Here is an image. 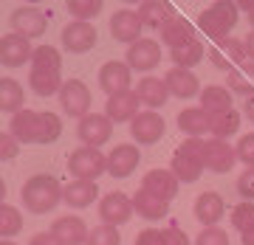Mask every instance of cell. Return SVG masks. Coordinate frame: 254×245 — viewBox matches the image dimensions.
<instances>
[{
  "label": "cell",
  "mask_w": 254,
  "mask_h": 245,
  "mask_svg": "<svg viewBox=\"0 0 254 245\" xmlns=\"http://www.w3.org/2000/svg\"><path fill=\"white\" fill-rule=\"evenodd\" d=\"M226 85H229V91L232 93H240V96H246V99H252L254 96V82L249 79L243 71H232L229 73V79H226Z\"/></svg>",
  "instance_id": "cell-39"
},
{
  "label": "cell",
  "mask_w": 254,
  "mask_h": 245,
  "mask_svg": "<svg viewBox=\"0 0 254 245\" xmlns=\"http://www.w3.org/2000/svg\"><path fill=\"white\" fill-rule=\"evenodd\" d=\"M133 209H136V214L141 220H150V223H155V220H161L170 214V203L161 197H155L153 192L147 189H138L136 195H133Z\"/></svg>",
  "instance_id": "cell-21"
},
{
  "label": "cell",
  "mask_w": 254,
  "mask_h": 245,
  "mask_svg": "<svg viewBox=\"0 0 254 245\" xmlns=\"http://www.w3.org/2000/svg\"><path fill=\"white\" fill-rule=\"evenodd\" d=\"M9 23H11V28H14V34L26 37V40H37V37L46 34L48 14L40 11L37 6H20V9L11 11Z\"/></svg>",
  "instance_id": "cell-5"
},
{
  "label": "cell",
  "mask_w": 254,
  "mask_h": 245,
  "mask_svg": "<svg viewBox=\"0 0 254 245\" xmlns=\"http://www.w3.org/2000/svg\"><path fill=\"white\" fill-rule=\"evenodd\" d=\"M237 192H240V197L254 203V166L252 169H246L240 178H237Z\"/></svg>",
  "instance_id": "cell-44"
},
{
  "label": "cell",
  "mask_w": 254,
  "mask_h": 245,
  "mask_svg": "<svg viewBox=\"0 0 254 245\" xmlns=\"http://www.w3.org/2000/svg\"><path fill=\"white\" fill-rule=\"evenodd\" d=\"M235 152H237V161H243L246 169H252L254 166V133H249V136H243L237 141Z\"/></svg>",
  "instance_id": "cell-42"
},
{
  "label": "cell",
  "mask_w": 254,
  "mask_h": 245,
  "mask_svg": "<svg viewBox=\"0 0 254 245\" xmlns=\"http://www.w3.org/2000/svg\"><path fill=\"white\" fill-rule=\"evenodd\" d=\"M203 169H206V163L200 161V158H192V155H187L184 149H175L173 155V172L175 178L181 183H195L203 175Z\"/></svg>",
  "instance_id": "cell-28"
},
{
  "label": "cell",
  "mask_w": 254,
  "mask_h": 245,
  "mask_svg": "<svg viewBox=\"0 0 254 245\" xmlns=\"http://www.w3.org/2000/svg\"><path fill=\"white\" fill-rule=\"evenodd\" d=\"M161 231H164V245H190V237H187L184 228H178V223H170Z\"/></svg>",
  "instance_id": "cell-43"
},
{
  "label": "cell",
  "mask_w": 254,
  "mask_h": 245,
  "mask_svg": "<svg viewBox=\"0 0 254 245\" xmlns=\"http://www.w3.org/2000/svg\"><path fill=\"white\" fill-rule=\"evenodd\" d=\"M141 20H138V11H130V9H122L110 17V34L116 43H138L141 40Z\"/></svg>",
  "instance_id": "cell-14"
},
{
  "label": "cell",
  "mask_w": 254,
  "mask_h": 245,
  "mask_svg": "<svg viewBox=\"0 0 254 245\" xmlns=\"http://www.w3.org/2000/svg\"><path fill=\"white\" fill-rule=\"evenodd\" d=\"M178 186H181V181L175 178L173 169H150L144 175V181H141V189L153 192L155 197L167 200V203L173 197H178Z\"/></svg>",
  "instance_id": "cell-15"
},
{
  "label": "cell",
  "mask_w": 254,
  "mask_h": 245,
  "mask_svg": "<svg viewBox=\"0 0 254 245\" xmlns=\"http://www.w3.org/2000/svg\"><path fill=\"white\" fill-rule=\"evenodd\" d=\"M37 130H40V113L37 110H20L9 121V133L20 144H37Z\"/></svg>",
  "instance_id": "cell-24"
},
{
  "label": "cell",
  "mask_w": 254,
  "mask_h": 245,
  "mask_svg": "<svg viewBox=\"0 0 254 245\" xmlns=\"http://www.w3.org/2000/svg\"><path fill=\"white\" fill-rule=\"evenodd\" d=\"M243 73L254 82V62H243Z\"/></svg>",
  "instance_id": "cell-53"
},
{
  "label": "cell",
  "mask_w": 254,
  "mask_h": 245,
  "mask_svg": "<svg viewBox=\"0 0 254 245\" xmlns=\"http://www.w3.org/2000/svg\"><path fill=\"white\" fill-rule=\"evenodd\" d=\"M136 96H138V101H141L144 107L155 110V107H164V104H167L170 88H167V82L158 79V76H144V79L138 82Z\"/></svg>",
  "instance_id": "cell-22"
},
{
  "label": "cell",
  "mask_w": 254,
  "mask_h": 245,
  "mask_svg": "<svg viewBox=\"0 0 254 245\" xmlns=\"http://www.w3.org/2000/svg\"><path fill=\"white\" fill-rule=\"evenodd\" d=\"M60 104L71 118H85L91 116V91L82 79H68L60 91Z\"/></svg>",
  "instance_id": "cell-4"
},
{
  "label": "cell",
  "mask_w": 254,
  "mask_h": 245,
  "mask_svg": "<svg viewBox=\"0 0 254 245\" xmlns=\"http://www.w3.org/2000/svg\"><path fill=\"white\" fill-rule=\"evenodd\" d=\"M173 17H175V9L170 3H161V0H147V3L138 6V20H141L144 28H158L161 31Z\"/></svg>",
  "instance_id": "cell-26"
},
{
  "label": "cell",
  "mask_w": 254,
  "mask_h": 245,
  "mask_svg": "<svg viewBox=\"0 0 254 245\" xmlns=\"http://www.w3.org/2000/svg\"><path fill=\"white\" fill-rule=\"evenodd\" d=\"M170 59L175 62V68H184V71H192L195 65L203 59V43L200 40H192L190 46L184 48H175V51H170Z\"/></svg>",
  "instance_id": "cell-33"
},
{
  "label": "cell",
  "mask_w": 254,
  "mask_h": 245,
  "mask_svg": "<svg viewBox=\"0 0 254 245\" xmlns=\"http://www.w3.org/2000/svg\"><path fill=\"white\" fill-rule=\"evenodd\" d=\"M31 56H34V48H31V40L20 34H6L0 40V59L6 68H20V65L31 62Z\"/></svg>",
  "instance_id": "cell-12"
},
{
  "label": "cell",
  "mask_w": 254,
  "mask_h": 245,
  "mask_svg": "<svg viewBox=\"0 0 254 245\" xmlns=\"http://www.w3.org/2000/svg\"><path fill=\"white\" fill-rule=\"evenodd\" d=\"M243 107H246V118H249V121L254 124V96H252V99H246Z\"/></svg>",
  "instance_id": "cell-50"
},
{
  "label": "cell",
  "mask_w": 254,
  "mask_h": 245,
  "mask_svg": "<svg viewBox=\"0 0 254 245\" xmlns=\"http://www.w3.org/2000/svg\"><path fill=\"white\" fill-rule=\"evenodd\" d=\"M195 245H229V234L218 226L203 228V231L195 237Z\"/></svg>",
  "instance_id": "cell-41"
},
{
  "label": "cell",
  "mask_w": 254,
  "mask_h": 245,
  "mask_svg": "<svg viewBox=\"0 0 254 245\" xmlns=\"http://www.w3.org/2000/svg\"><path fill=\"white\" fill-rule=\"evenodd\" d=\"M167 88H170V96H178V99H192V96H200V82L192 71H184V68H170L167 76Z\"/></svg>",
  "instance_id": "cell-20"
},
{
  "label": "cell",
  "mask_w": 254,
  "mask_h": 245,
  "mask_svg": "<svg viewBox=\"0 0 254 245\" xmlns=\"http://www.w3.org/2000/svg\"><path fill=\"white\" fill-rule=\"evenodd\" d=\"M28 245H63V243H60L51 231H40V234L31 237V243H28Z\"/></svg>",
  "instance_id": "cell-48"
},
{
  "label": "cell",
  "mask_w": 254,
  "mask_h": 245,
  "mask_svg": "<svg viewBox=\"0 0 254 245\" xmlns=\"http://www.w3.org/2000/svg\"><path fill=\"white\" fill-rule=\"evenodd\" d=\"M249 23H252V28H254V11H252V14H249Z\"/></svg>",
  "instance_id": "cell-55"
},
{
  "label": "cell",
  "mask_w": 254,
  "mask_h": 245,
  "mask_svg": "<svg viewBox=\"0 0 254 245\" xmlns=\"http://www.w3.org/2000/svg\"><path fill=\"white\" fill-rule=\"evenodd\" d=\"M161 62V46L155 43V40H138L133 46L127 48V65H130V71H153L155 65Z\"/></svg>",
  "instance_id": "cell-13"
},
{
  "label": "cell",
  "mask_w": 254,
  "mask_h": 245,
  "mask_svg": "<svg viewBox=\"0 0 254 245\" xmlns=\"http://www.w3.org/2000/svg\"><path fill=\"white\" fill-rule=\"evenodd\" d=\"M243 48H246V62H254V28L243 37Z\"/></svg>",
  "instance_id": "cell-49"
},
{
  "label": "cell",
  "mask_w": 254,
  "mask_h": 245,
  "mask_svg": "<svg viewBox=\"0 0 254 245\" xmlns=\"http://www.w3.org/2000/svg\"><path fill=\"white\" fill-rule=\"evenodd\" d=\"M26 104V91H23V85H20L17 79H0V107H3V113H11V116H17L20 110Z\"/></svg>",
  "instance_id": "cell-29"
},
{
  "label": "cell",
  "mask_w": 254,
  "mask_h": 245,
  "mask_svg": "<svg viewBox=\"0 0 254 245\" xmlns=\"http://www.w3.org/2000/svg\"><path fill=\"white\" fill-rule=\"evenodd\" d=\"M237 130H240V113H237L235 107L209 116V133L215 138H220V141H229Z\"/></svg>",
  "instance_id": "cell-30"
},
{
  "label": "cell",
  "mask_w": 254,
  "mask_h": 245,
  "mask_svg": "<svg viewBox=\"0 0 254 245\" xmlns=\"http://www.w3.org/2000/svg\"><path fill=\"white\" fill-rule=\"evenodd\" d=\"M138 96L136 91H125L116 93V96H108V104H105V116L113 121V124H122V121H133L138 116Z\"/></svg>",
  "instance_id": "cell-17"
},
{
  "label": "cell",
  "mask_w": 254,
  "mask_h": 245,
  "mask_svg": "<svg viewBox=\"0 0 254 245\" xmlns=\"http://www.w3.org/2000/svg\"><path fill=\"white\" fill-rule=\"evenodd\" d=\"M0 245H17V243H11V240H3V243H0Z\"/></svg>",
  "instance_id": "cell-54"
},
{
  "label": "cell",
  "mask_w": 254,
  "mask_h": 245,
  "mask_svg": "<svg viewBox=\"0 0 254 245\" xmlns=\"http://www.w3.org/2000/svg\"><path fill=\"white\" fill-rule=\"evenodd\" d=\"M136 245H164V231H158V228H144L141 234H136Z\"/></svg>",
  "instance_id": "cell-47"
},
{
  "label": "cell",
  "mask_w": 254,
  "mask_h": 245,
  "mask_svg": "<svg viewBox=\"0 0 254 245\" xmlns=\"http://www.w3.org/2000/svg\"><path fill=\"white\" fill-rule=\"evenodd\" d=\"M102 11V0H68V14L79 23H91Z\"/></svg>",
  "instance_id": "cell-36"
},
{
  "label": "cell",
  "mask_w": 254,
  "mask_h": 245,
  "mask_svg": "<svg viewBox=\"0 0 254 245\" xmlns=\"http://www.w3.org/2000/svg\"><path fill=\"white\" fill-rule=\"evenodd\" d=\"M63 68V56L54 46H37L31 56V71H60Z\"/></svg>",
  "instance_id": "cell-34"
},
{
  "label": "cell",
  "mask_w": 254,
  "mask_h": 245,
  "mask_svg": "<svg viewBox=\"0 0 254 245\" xmlns=\"http://www.w3.org/2000/svg\"><path fill=\"white\" fill-rule=\"evenodd\" d=\"M133 200L127 197L125 192H108L105 197H102L99 203V217L105 226H125V223H130V217H133Z\"/></svg>",
  "instance_id": "cell-8"
},
{
  "label": "cell",
  "mask_w": 254,
  "mask_h": 245,
  "mask_svg": "<svg viewBox=\"0 0 254 245\" xmlns=\"http://www.w3.org/2000/svg\"><path fill=\"white\" fill-rule=\"evenodd\" d=\"M141 163V152L136 144H116V149L108 155V175L110 178H130Z\"/></svg>",
  "instance_id": "cell-10"
},
{
  "label": "cell",
  "mask_w": 254,
  "mask_h": 245,
  "mask_svg": "<svg viewBox=\"0 0 254 245\" xmlns=\"http://www.w3.org/2000/svg\"><path fill=\"white\" fill-rule=\"evenodd\" d=\"M96 40H99V34H96V26H91V23L73 20L63 28V48L71 54H88L91 48H96Z\"/></svg>",
  "instance_id": "cell-9"
},
{
  "label": "cell",
  "mask_w": 254,
  "mask_h": 245,
  "mask_svg": "<svg viewBox=\"0 0 254 245\" xmlns=\"http://www.w3.org/2000/svg\"><path fill=\"white\" fill-rule=\"evenodd\" d=\"M240 243H243V245H254V228H252V231H246V234H240Z\"/></svg>",
  "instance_id": "cell-51"
},
{
  "label": "cell",
  "mask_w": 254,
  "mask_h": 245,
  "mask_svg": "<svg viewBox=\"0 0 254 245\" xmlns=\"http://www.w3.org/2000/svg\"><path fill=\"white\" fill-rule=\"evenodd\" d=\"M200 107L206 110L209 116L232 110V91L223 88V85H209L206 91H200Z\"/></svg>",
  "instance_id": "cell-32"
},
{
  "label": "cell",
  "mask_w": 254,
  "mask_h": 245,
  "mask_svg": "<svg viewBox=\"0 0 254 245\" xmlns=\"http://www.w3.org/2000/svg\"><path fill=\"white\" fill-rule=\"evenodd\" d=\"M51 234H54L63 245H88V237H91V231H88V226H85V220H82V217L65 214V217L54 220Z\"/></svg>",
  "instance_id": "cell-16"
},
{
  "label": "cell",
  "mask_w": 254,
  "mask_h": 245,
  "mask_svg": "<svg viewBox=\"0 0 254 245\" xmlns=\"http://www.w3.org/2000/svg\"><path fill=\"white\" fill-rule=\"evenodd\" d=\"M192 40H195V28H192V23L187 17H178V14H175V17L161 28V43L170 46V51L190 46Z\"/></svg>",
  "instance_id": "cell-23"
},
{
  "label": "cell",
  "mask_w": 254,
  "mask_h": 245,
  "mask_svg": "<svg viewBox=\"0 0 254 245\" xmlns=\"http://www.w3.org/2000/svg\"><path fill=\"white\" fill-rule=\"evenodd\" d=\"M63 192L65 186H60V181L54 175H31L23 183L20 197H23V206L31 214H48V211H54L63 203Z\"/></svg>",
  "instance_id": "cell-1"
},
{
  "label": "cell",
  "mask_w": 254,
  "mask_h": 245,
  "mask_svg": "<svg viewBox=\"0 0 254 245\" xmlns=\"http://www.w3.org/2000/svg\"><path fill=\"white\" fill-rule=\"evenodd\" d=\"M237 9H243V11L252 14V11H254V0H243V3H237Z\"/></svg>",
  "instance_id": "cell-52"
},
{
  "label": "cell",
  "mask_w": 254,
  "mask_h": 245,
  "mask_svg": "<svg viewBox=\"0 0 254 245\" xmlns=\"http://www.w3.org/2000/svg\"><path fill=\"white\" fill-rule=\"evenodd\" d=\"M76 136H79L82 147H93V149H99V147L108 144L110 136H113V121H110L105 113H91V116H85L79 121Z\"/></svg>",
  "instance_id": "cell-7"
},
{
  "label": "cell",
  "mask_w": 254,
  "mask_h": 245,
  "mask_svg": "<svg viewBox=\"0 0 254 245\" xmlns=\"http://www.w3.org/2000/svg\"><path fill=\"white\" fill-rule=\"evenodd\" d=\"M167 133V124L164 118L155 113V110H141L133 121H130V136L133 141L141 147H150V144H158Z\"/></svg>",
  "instance_id": "cell-6"
},
{
  "label": "cell",
  "mask_w": 254,
  "mask_h": 245,
  "mask_svg": "<svg viewBox=\"0 0 254 245\" xmlns=\"http://www.w3.org/2000/svg\"><path fill=\"white\" fill-rule=\"evenodd\" d=\"M226 214V203L218 192H200L198 200H195V217L198 223H203V228L218 226V220H223Z\"/></svg>",
  "instance_id": "cell-18"
},
{
  "label": "cell",
  "mask_w": 254,
  "mask_h": 245,
  "mask_svg": "<svg viewBox=\"0 0 254 245\" xmlns=\"http://www.w3.org/2000/svg\"><path fill=\"white\" fill-rule=\"evenodd\" d=\"M209 62L215 65V68H218V71H226V76L232 71H235V62H232V59H229L226 54H223V51H220L218 46L212 48V51H209Z\"/></svg>",
  "instance_id": "cell-46"
},
{
  "label": "cell",
  "mask_w": 254,
  "mask_h": 245,
  "mask_svg": "<svg viewBox=\"0 0 254 245\" xmlns=\"http://www.w3.org/2000/svg\"><path fill=\"white\" fill-rule=\"evenodd\" d=\"M235 163H237V152L229 141H220V138L206 141V169L223 175V172H229Z\"/></svg>",
  "instance_id": "cell-19"
},
{
  "label": "cell",
  "mask_w": 254,
  "mask_h": 245,
  "mask_svg": "<svg viewBox=\"0 0 254 245\" xmlns=\"http://www.w3.org/2000/svg\"><path fill=\"white\" fill-rule=\"evenodd\" d=\"M20 231H23V214H20V209L3 203V206H0V237H3V240H11V237L20 234Z\"/></svg>",
  "instance_id": "cell-35"
},
{
  "label": "cell",
  "mask_w": 254,
  "mask_h": 245,
  "mask_svg": "<svg viewBox=\"0 0 254 245\" xmlns=\"http://www.w3.org/2000/svg\"><path fill=\"white\" fill-rule=\"evenodd\" d=\"M178 130L187 133V138H200L209 133V113L203 107H187L178 113Z\"/></svg>",
  "instance_id": "cell-27"
},
{
  "label": "cell",
  "mask_w": 254,
  "mask_h": 245,
  "mask_svg": "<svg viewBox=\"0 0 254 245\" xmlns=\"http://www.w3.org/2000/svg\"><path fill=\"white\" fill-rule=\"evenodd\" d=\"M96 197H99V186L93 181H71L63 192V203H68L71 209H88Z\"/></svg>",
  "instance_id": "cell-25"
},
{
  "label": "cell",
  "mask_w": 254,
  "mask_h": 245,
  "mask_svg": "<svg viewBox=\"0 0 254 245\" xmlns=\"http://www.w3.org/2000/svg\"><path fill=\"white\" fill-rule=\"evenodd\" d=\"M130 65L127 62H119V59H110L99 68V88L108 96H116V93H125L130 91Z\"/></svg>",
  "instance_id": "cell-11"
},
{
  "label": "cell",
  "mask_w": 254,
  "mask_h": 245,
  "mask_svg": "<svg viewBox=\"0 0 254 245\" xmlns=\"http://www.w3.org/2000/svg\"><path fill=\"white\" fill-rule=\"evenodd\" d=\"M68 172L76 175V181H93L99 175L108 172V158L99 152V149H93V147H79V149H73L71 158H68Z\"/></svg>",
  "instance_id": "cell-3"
},
{
  "label": "cell",
  "mask_w": 254,
  "mask_h": 245,
  "mask_svg": "<svg viewBox=\"0 0 254 245\" xmlns=\"http://www.w3.org/2000/svg\"><path fill=\"white\" fill-rule=\"evenodd\" d=\"M232 226L240 231V234H246V231H252L254 228V203H249V200H243V203H237L235 209H232Z\"/></svg>",
  "instance_id": "cell-37"
},
{
  "label": "cell",
  "mask_w": 254,
  "mask_h": 245,
  "mask_svg": "<svg viewBox=\"0 0 254 245\" xmlns=\"http://www.w3.org/2000/svg\"><path fill=\"white\" fill-rule=\"evenodd\" d=\"M88 245H122V237H119V228L113 226H96L91 228V237H88Z\"/></svg>",
  "instance_id": "cell-38"
},
{
  "label": "cell",
  "mask_w": 254,
  "mask_h": 245,
  "mask_svg": "<svg viewBox=\"0 0 254 245\" xmlns=\"http://www.w3.org/2000/svg\"><path fill=\"white\" fill-rule=\"evenodd\" d=\"M28 85H31V91L37 93V96H43V99H48V96H54V93L63 91V76H60V71H31L28 73Z\"/></svg>",
  "instance_id": "cell-31"
},
{
  "label": "cell",
  "mask_w": 254,
  "mask_h": 245,
  "mask_svg": "<svg viewBox=\"0 0 254 245\" xmlns=\"http://www.w3.org/2000/svg\"><path fill=\"white\" fill-rule=\"evenodd\" d=\"M218 48L223 54L232 59V62H246V48H243V37L237 40V37H226V40H220Z\"/></svg>",
  "instance_id": "cell-40"
},
{
  "label": "cell",
  "mask_w": 254,
  "mask_h": 245,
  "mask_svg": "<svg viewBox=\"0 0 254 245\" xmlns=\"http://www.w3.org/2000/svg\"><path fill=\"white\" fill-rule=\"evenodd\" d=\"M17 152H20V141L11 133H3L0 136V158L3 161H11V158H17Z\"/></svg>",
  "instance_id": "cell-45"
},
{
  "label": "cell",
  "mask_w": 254,
  "mask_h": 245,
  "mask_svg": "<svg viewBox=\"0 0 254 245\" xmlns=\"http://www.w3.org/2000/svg\"><path fill=\"white\" fill-rule=\"evenodd\" d=\"M237 20H240V9H237V3H226V0H218V3H212L209 9L200 11V20L198 26L200 31L212 40H226L232 37V28L237 26Z\"/></svg>",
  "instance_id": "cell-2"
}]
</instances>
